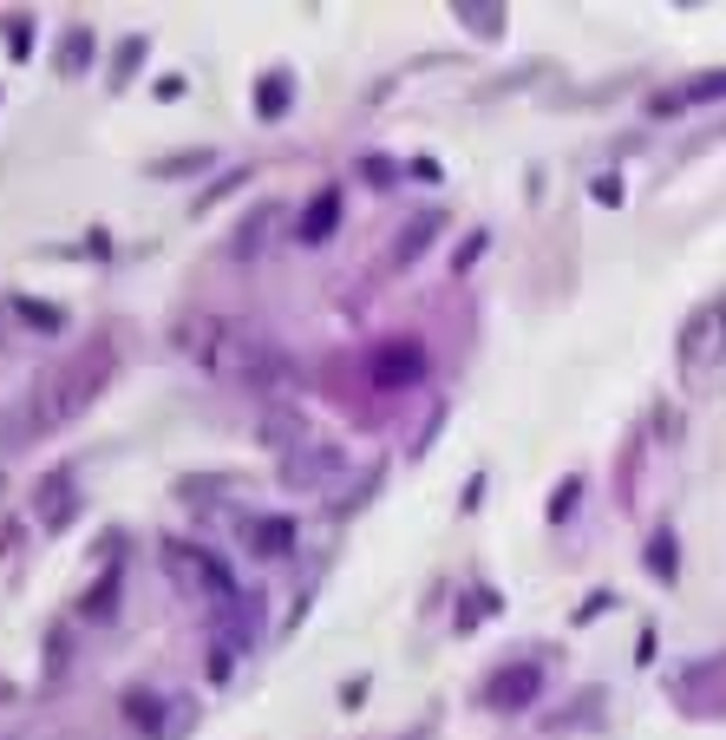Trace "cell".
Wrapping results in <instances>:
<instances>
[{"instance_id":"8","label":"cell","mask_w":726,"mask_h":740,"mask_svg":"<svg viewBox=\"0 0 726 740\" xmlns=\"http://www.w3.org/2000/svg\"><path fill=\"white\" fill-rule=\"evenodd\" d=\"M269 223H276V210H256V217H249V229L236 236V249H242V256H249V249H262V236H269Z\"/></svg>"},{"instance_id":"1","label":"cell","mask_w":726,"mask_h":740,"mask_svg":"<svg viewBox=\"0 0 726 740\" xmlns=\"http://www.w3.org/2000/svg\"><path fill=\"white\" fill-rule=\"evenodd\" d=\"M105 368H112V354L98 348L92 361L79 354V361H66V368L40 373V380H33V387L0 413V452H13V445H27V440H46V433H60L66 420H79V413L98 400Z\"/></svg>"},{"instance_id":"12","label":"cell","mask_w":726,"mask_h":740,"mask_svg":"<svg viewBox=\"0 0 726 740\" xmlns=\"http://www.w3.org/2000/svg\"><path fill=\"white\" fill-rule=\"evenodd\" d=\"M20 315H27V321H46V328L60 321V308H46V301H20Z\"/></svg>"},{"instance_id":"10","label":"cell","mask_w":726,"mask_h":740,"mask_svg":"<svg viewBox=\"0 0 726 740\" xmlns=\"http://www.w3.org/2000/svg\"><path fill=\"white\" fill-rule=\"evenodd\" d=\"M282 99H289V79L276 73V79H269V85H262V112L276 119V112H282Z\"/></svg>"},{"instance_id":"5","label":"cell","mask_w":726,"mask_h":740,"mask_svg":"<svg viewBox=\"0 0 726 740\" xmlns=\"http://www.w3.org/2000/svg\"><path fill=\"white\" fill-rule=\"evenodd\" d=\"M530 688H537V668H510V675L491 681V701H498V708H523V701H530Z\"/></svg>"},{"instance_id":"4","label":"cell","mask_w":726,"mask_h":740,"mask_svg":"<svg viewBox=\"0 0 726 740\" xmlns=\"http://www.w3.org/2000/svg\"><path fill=\"white\" fill-rule=\"evenodd\" d=\"M73 472H53V479H46V485H40V524H46V531H60V524L73 518Z\"/></svg>"},{"instance_id":"2","label":"cell","mask_w":726,"mask_h":740,"mask_svg":"<svg viewBox=\"0 0 726 740\" xmlns=\"http://www.w3.org/2000/svg\"><path fill=\"white\" fill-rule=\"evenodd\" d=\"M177 341H184V354H197L222 380H242V387L282 380V348L262 328H249V321H190Z\"/></svg>"},{"instance_id":"11","label":"cell","mask_w":726,"mask_h":740,"mask_svg":"<svg viewBox=\"0 0 726 740\" xmlns=\"http://www.w3.org/2000/svg\"><path fill=\"white\" fill-rule=\"evenodd\" d=\"M256 544H262L269 557H276V551H289V524H262V537H256Z\"/></svg>"},{"instance_id":"3","label":"cell","mask_w":726,"mask_h":740,"mask_svg":"<svg viewBox=\"0 0 726 740\" xmlns=\"http://www.w3.org/2000/svg\"><path fill=\"white\" fill-rule=\"evenodd\" d=\"M348 472V452L341 445H328V440H301L282 459V479H289L294 492H321V485H334Z\"/></svg>"},{"instance_id":"7","label":"cell","mask_w":726,"mask_h":740,"mask_svg":"<svg viewBox=\"0 0 726 740\" xmlns=\"http://www.w3.org/2000/svg\"><path fill=\"white\" fill-rule=\"evenodd\" d=\"M438 223H445V217H419L413 229H406V243H400V263H413V256H419V249L433 243V229H438Z\"/></svg>"},{"instance_id":"9","label":"cell","mask_w":726,"mask_h":740,"mask_svg":"<svg viewBox=\"0 0 726 740\" xmlns=\"http://www.w3.org/2000/svg\"><path fill=\"white\" fill-rule=\"evenodd\" d=\"M60 60H66V73H85L79 60H92V40H85V33H66V47H60Z\"/></svg>"},{"instance_id":"6","label":"cell","mask_w":726,"mask_h":740,"mask_svg":"<svg viewBox=\"0 0 726 740\" xmlns=\"http://www.w3.org/2000/svg\"><path fill=\"white\" fill-rule=\"evenodd\" d=\"M334 210H341V191H321V197L308 204V223H301V236H308V243H321V236L334 229Z\"/></svg>"}]
</instances>
